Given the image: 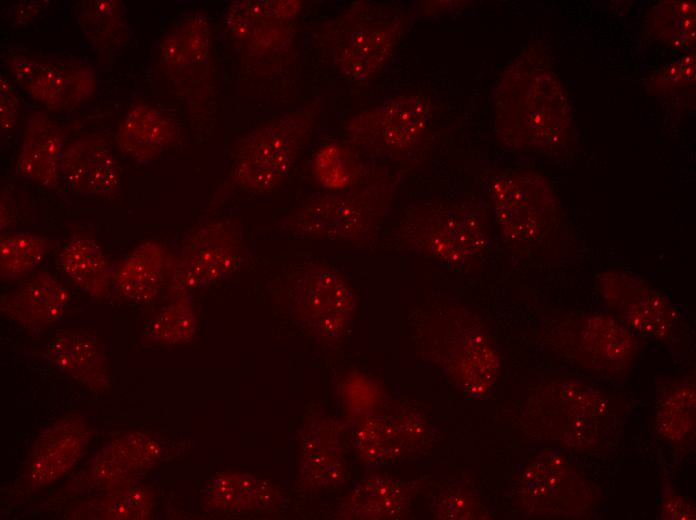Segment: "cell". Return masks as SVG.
<instances>
[{
	"instance_id": "6da1fadb",
	"label": "cell",
	"mask_w": 696,
	"mask_h": 520,
	"mask_svg": "<svg viewBox=\"0 0 696 520\" xmlns=\"http://www.w3.org/2000/svg\"><path fill=\"white\" fill-rule=\"evenodd\" d=\"M493 110L496 138L507 149L560 156L574 148L570 98L541 41L524 46L499 74Z\"/></svg>"
},
{
	"instance_id": "7a4b0ae2",
	"label": "cell",
	"mask_w": 696,
	"mask_h": 520,
	"mask_svg": "<svg viewBox=\"0 0 696 520\" xmlns=\"http://www.w3.org/2000/svg\"><path fill=\"white\" fill-rule=\"evenodd\" d=\"M630 404L619 393L575 376L534 386L518 424L530 441L577 455H605L618 444Z\"/></svg>"
},
{
	"instance_id": "3957f363",
	"label": "cell",
	"mask_w": 696,
	"mask_h": 520,
	"mask_svg": "<svg viewBox=\"0 0 696 520\" xmlns=\"http://www.w3.org/2000/svg\"><path fill=\"white\" fill-rule=\"evenodd\" d=\"M407 26L408 14L397 5L356 1L322 23L314 38L337 72L361 84L388 65Z\"/></svg>"
},
{
	"instance_id": "277c9868",
	"label": "cell",
	"mask_w": 696,
	"mask_h": 520,
	"mask_svg": "<svg viewBox=\"0 0 696 520\" xmlns=\"http://www.w3.org/2000/svg\"><path fill=\"white\" fill-rule=\"evenodd\" d=\"M540 342L557 361L590 376L624 380L642 350L639 336L615 315L569 311L548 320Z\"/></svg>"
},
{
	"instance_id": "5b68a950",
	"label": "cell",
	"mask_w": 696,
	"mask_h": 520,
	"mask_svg": "<svg viewBox=\"0 0 696 520\" xmlns=\"http://www.w3.org/2000/svg\"><path fill=\"white\" fill-rule=\"evenodd\" d=\"M489 196L496 224L513 248L556 244L564 227L558 194L543 174L526 168L504 170L491 179Z\"/></svg>"
},
{
	"instance_id": "8992f818",
	"label": "cell",
	"mask_w": 696,
	"mask_h": 520,
	"mask_svg": "<svg viewBox=\"0 0 696 520\" xmlns=\"http://www.w3.org/2000/svg\"><path fill=\"white\" fill-rule=\"evenodd\" d=\"M399 236L419 255L452 266L465 265L487 247V213L473 200L420 204L400 221Z\"/></svg>"
},
{
	"instance_id": "52a82bcc",
	"label": "cell",
	"mask_w": 696,
	"mask_h": 520,
	"mask_svg": "<svg viewBox=\"0 0 696 520\" xmlns=\"http://www.w3.org/2000/svg\"><path fill=\"white\" fill-rule=\"evenodd\" d=\"M518 509L537 519L595 518L602 489L555 448H546L522 470L514 487Z\"/></svg>"
},
{
	"instance_id": "ba28073f",
	"label": "cell",
	"mask_w": 696,
	"mask_h": 520,
	"mask_svg": "<svg viewBox=\"0 0 696 520\" xmlns=\"http://www.w3.org/2000/svg\"><path fill=\"white\" fill-rule=\"evenodd\" d=\"M393 188L392 182L381 180L359 188L313 195L285 215L279 226L307 238L360 242L378 227Z\"/></svg>"
},
{
	"instance_id": "9c48e42d",
	"label": "cell",
	"mask_w": 696,
	"mask_h": 520,
	"mask_svg": "<svg viewBox=\"0 0 696 520\" xmlns=\"http://www.w3.org/2000/svg\"><path fill=\"white\" fill-rule=\"evenodd\" d=\"M318 108V102H312L270 120L245 136L224 189L266 192L278 186L288 175Z\"/></svg>"
},
{
	"instance_id": "30bf717a",
	"label": "cell",
	"mask_w": 696,
	"mask_h": 520,
	"mask_svg": "<svg viewBox=\"0 0 696 520\" xmlns=\"http://www.w3.org/2000/svg\"><path fill=\"white\" fill-rule=\"evenodd\" d=\"M432 111L426 95L394 96L353 116L346 126L348 142L370 155L401 159L424 141Z\"/></svg>"
},
{
	"instance_id": "8fae6325",
	"label": "cell",
	"mask_w": 696,
	"mask_h": 520,
	"mask_svg": "<svg viewBox=\"0 0 696 520\" xmlns=\"http://www.w3.org/2000/svg\"><path fill=\"white\" fill-rule=\"evenodd\" d=\"M245 247L240 228L230 219L198 225L167 259L173 290L185 291L212 285L242 264Z\"/></svg>"
},
{
	"instance_id": "7c38bea8",
	"label": "cell",
	"mask_w": 696,
	"mask_h": 520,
	"mask_svg": "<svg viewBox=\"0 0 696 520\" xmlns=\"http://www.w3.org/2000/svg\"><path fill=\"white\" fill-rule=\"evenodd\" d=\"M594 289L613 314L638 336L669 339L679 314L669 298L638 274L608 268L594 276Z\"/></svg>"
},
{
	"instance_id": "4fadbf2b",
	"label": "cell",
	"mask_w": 696,
	"mask_h": 520,
	"mask_svg": "<svg viewBox=\"0 0 696 520\" xmlns=\"http://www.w3.org/2000/svg\"><path fill=\"white\" fill-rule=\"evenodd\" d=\"M295 276L291 293L300 321L321 340H340L357 307L350 284L338 271L320 264L309 265Z\"/></svg>"
},
{
	"instance_id": "5bb4252c",
	"label": "cell",
	"mask_w": 696,
	"mask_h": 520,
	"mask_svg": "<svg viewBox=\"0 0 696 520\" xmlns=\"http://www.w3.org/2000/svg\"><path fill=\"white\" fill-rule=\"evenodd\" d=\"M210 51V23L200 12L182 19L160 43L161 70L191 104L207 100L211 80Z\"/></svg>"
},
{
	"instance_id": "9a60e30c",
	"label": "cell",
	"mask_w": 696,
	"mask_h": 520,
	"mask_svg": "<svg viewBox=\"0 0 696 520\" xmlns=\"http://www.w3.org/2000/svg\"><path fill=\"white\" fill-rule=\"evenodd\" d=\"M7 67L22 90L52 111L73 109L96 89L94 71L79 62L15 54Z\"/></svg>"
},
{
	"instance_id": "2e32d148",
	"label": "cell",
	"mask_w": 696,
	"mask_h": 520,
	"mask_svg": "<svg viewBox=\"0 0 696 520\" xmlns=\"http://www.w3.org/2000/svg\"><path fill=\"white\" fill-rule=\"evenodd\" d=\"M163 443L146 431L133 430L108 443L69 482V491L110 492L131 485L138 475L153 468L164 455Z\"/></svg>"
},
{
	"instance_id": "e0dca14e",
	"label": "cell",
	"mask_w": 696,
	"mask_h": 520,
	"mask_svg": "<svg viewBox=\"0 0 696 520\" xmlns=\"http://www.w3.org/2000/svg\"><path fill=\"white\" fill-rule=\"evenodd\" d=\"M444 365L459 386L474 396L490 391L500 371V357L484 324L460 311L444 335Z\"/></svg>"
},
{
	"instance_id": "ac0fdd59",
	"label": "cell",
	"mask_w": 696,
	"mask_h": 520,
	"mask_svg": "<svg viewBox=\"0 0 696 520\" xmlns=\"http://www.w3.org/2000/svg\"><path fill=\"white\" fill-rule=\"evenodd\" d=\"M92 438L86 419L70 414L47 426L34 442L20 476L28 493L55 482L81 459Z\"/></svg>"
},
{
	"instance_id": "d6986e66",
	"label": "cell",
	"mask_w": 696,
	"mask_h": 520,
	"mask_svg": "<svg viewBox=\"0 0 696 520\" xmlns=\"http://www.w3.org/2000/svg\"><path fill=\"white\" fill-rule=\"evenodd\" d=\"M61 177L76 194L109 197L119 188L121 170L109 138L84 135L63 150Z\"/></svg>"
},
{
	"instance_id": "ffe728a7",
	"label": "cell",
	"mask_w": 696,
	"mask_h": 520,
	"mask_svg": "<svg viewBox=\"0 0 696 520\" xmlns=\"http://www.w3.org/2000/svg\"><path fill=\"white\" fill-rule=\"evenodd\" d=\"M299 479L308 490L335 488L346 478L340 427L328 416L317 414L299 435Z\"/></svg>"
},
{
	"instance_id": "44dd1931",
	"label": "cell",
	"mask_w": 696,
	"mask_h": 520,
	"mask_svg": "<svg viewBox=\"0 0 696 520\" xmlns=\"http://www.w3.org/2000/svg\"><path fill=\"white\" fill-rule=\"evenodd\" d=\"M53 366L93 392L111 388L108 355L105 345L95 335L79 329L57 333L48 346Z\"/></svg>"
},
{
	"instance_id": "7402d4cb",
	"label": "cell",
	"mask_w": 696,
	"mask_h": 520,
	"mask_svg": "<svg viewBox=\"0 0 696 520\" xmlns=\"http://www.w3.org/2000/svg\"><path fill=\"white\" fill-rule=\"evenodd\" d=\"M425 434L426 424L412 413H370L360 418L354 433V443L364 462L379 465L416 447Z\"/></svg>"
},
{
	"instance_id": "603a6c76",
	"label": "cell",
	"mask_w": 696,
	"mask_h": 520,
	"mask_svg": "<svg viewBox=\"0 0 696 520\" xmlns=\"http://www.w3.org/2000/svg\"><path fill=\"white\" fill-rule=\"evenodd\" d=\"M68 290L47 271H38L1 300V311L22 327L36 332L64 314Z\"/></svg>"
},
{
	"instance_id": "cb8c5ba5",
	"label": "cell",
	"mask_w": 696,
	"mask_h": 520,
	"mask_svg": "<svg viewBox=\"0 0 696 520\" xmlns=\"http://www.w3.org/2000/svg\"><path fill=\"white\" fill-rule=\"evenodd\" d=\"M65 132L45 113L32 114L24 127L17 172L39 185L53 188L61 177Z\"/></svg>"
},
{
	"instance_id": "d4e9b609",
	"label": "cell",
	"mask_w": 696,
	"mask_h": 520,
	"mask_svg": "<svg viewBox=\"0 0 696 520\" xmlns=\"http://www.w3.org/2000/svg\"><path fill=\"white\" fill-rule=\"evenodd\" d=\"M174 121L158 108L147 104L133 105L115 134L119 150L139 161L155 159L177 138Z\"/></svg>"
},
{
	"instance_id": "484cf974",
	"label": "cell",
	"mask_w": 696,
	"mask_h": 520,
	"mask_svg": "<svg viewBox=\"0 0 696 520\" xmlns=\"http://www.w3.org/2000/svg\"><path fill=\"white\" fill-rule=\"evenodd\" d=\"M654 428L673 446L683 447L695 436V373L668 378L659 389Z\"/></svg>"
},
{
	"instance_id": "4316f807",
	"label": "cell",
	"mask_w": 696,
	"mask_h": 520,
	"mask_svg": "<svg viewBox=\"0 0 696 520\" xmlns=\"http://www.w3.org/2000/svg\"><path fill=\"white\" fill-rule=\"evenodd\" d=\"M204 500L214 511L242 513L273 508L279 494L266 480L247 473L224 472L209 479Z\"/></svg>"
},
{
	"instance_id": "83f0119b",
	"label": "cell",
	"mask_w": 696,
	"mask_h": 520,
	"mask_svg": "<svg viewBox=\"0 0 696 520\" xmlns=\"http://www.w3.org/2000/svg\"><path fill=\"white\" fill-rule=\"evenodd\" d=\"M408 505V490L400 481L387 475H375L351 491L338 515L343 519H393L401 516Z\"/></svg>"
},
{
	"instance_id": "f1b7e54d",
	"label": "cell",
	"mask_w": 696,
	"mask_h": 520,
	"mask_svg": "<svg viewBox=\"0 0 696 520\" xmlns=\"http://www.w3.org/2000/svg\"><path fill=\"white\" fill-rule=\"evenodd\" d=\"M59 259L64 273L78 288L94 298L107 295L115 270L92 237L84 233L74 234Z\"/></svg>"
},
{
	"instance_id": "f546056e",
	"label": "cell",
	"mask_w": 696,
	"mask_h": 520,
	"mask_svg": "<svg viewBox=\"0 0 696 520\" xmlns=\"http://www.w3.org/2000/svg\"><path fill=\"white\" fill-rule=\"evenodd\" d=\"M165 250L158 241L135 247L115 270L113 283L125 298L146 303L158 294L164 280Z\"/></svg>"
},
{
	"instance_id": "4dcf8cb0",
	"label": "cell",
	"mask_w": 696,
	"mask_h": 520,
	"mask_svg": "<svg viewBox=\"0 0 696 520\" xmlns=\"http://www.w3.org/2000/svg\"><path fill=\"white\" fill-rule=\"evenodd\" d=\"M643 36L665 48L695 50V1L664 0L655 4L644 17Z\"/></svg>"
},
{
	"instance_id": "1f68e13d",
	"label": "cell",
	"mask_w": 696,
	"mask_h": 520,
	"mask_svg": "<svg viewBox=\"0 0 696 520\" xmlns=\"http://www.w3.org/2000/svg\"><path fill=\"white\" fill-rule=\"evenodd\" d=\"M78 18L84 35L97 48H116L126 42L128 31L120 1H83Z\"/></svg>"
},
{
	"instance_id": "d6a6232c",
	"label": "cell",
	"mask_w": 696,
	"mask_h": 520,
	"mask_svg": "<svg viewBox=\"0 0 696 520\" xmlns=\"http://www.w3.org/2000/svg\"><path fill=\"white\" fill-rule=\"evenodd\" d=\"M153 493L146 487L129 485L106 492L77 508V516L106 520H140L151 516Z\"/></svg>"
},
{
	"instance_id": "836d02e7",
	"label": "cell",
	"mask_w": 696,
	"mask_h": 520,
	"mask_svg": "<svg viewBox=\"0 0 696 520\" xmlns=\"http://www.w3.org/2000/svg\"><path fill=\"white\" fill-rule=\"evenodd\" d=\"M52 247L45 237L31 233H13L0 239L1 280L13 281L30 274Z\"/></svg>"
},
{
	"instance_id": "e575fe53",
	"label": "cell",
	"mask_w": 696,
	"mask_h": 520,
	"mask_svg": "<svg viewBox=\"0 0 696 520\" xmlns=\"http://www.w3.org/2000/svg\"><path fill=\"white\" fill-rule=\"evenodd\" d=\"M312 171L317 181L331 191L345 190L358 183L363 165L350 147L331 143L314 155Z\"/></svg>"
},
{
	"instance_id": "d590c367",
	"label": "cell",
	"mask_w": 696,
	"mask_h": 520,
	"mask_svg": "<svg viewBox=\"0 0 696 520\" xmlns=\"http://www.w3.org/2000/svg\"><path fill=\"white\" fill-rule=\"evenodd\" d=\"M302 8L298 0H241L229 6L226 24L230 35L239 43L258 22L274 17L294 22Z\"/></svg>"
},
{
	"instance_id": "8d00e7d4",
	"label": "cell",
	"mask_w": 696,
	"mask_h": 520,
	"mask_svg": "<svg viewBox=\"0 0 696 520\" xmlns=\"http://www.w3.org/2000/svg\"><path fill=\"white\" fill-rule=\"evenodd\" d=\"M197 326L193 303L182 297L158 310L143 328V336L153 342L178 344L190 339Z\"/></svg>"
},
{
	"instance_id": "74e56055",
	"label": "cell",
	"mask_w": 696,
	"mask_h": 520,
	"mask_svg": "<svg viewBox=\"0 0 696 520\" xmlns=\"http://www.w3.org/2000/svg\"><path fill=\"white\" fill-rule=\"evenodd\" d=\"M293 39L292 21L269 17L254 25L237 44L246 59L259 62L278 59L285 55Z\"/></svg>"
},
{
	"instance_id": "f35d334b",
	"label": "cell",
	"mask_w": 696,
	"mask_h": 520,
	"mask_svg": "<svg viewBox=\"0 0 696 520\" xmlns=\"http://www.w3.org/2000/svg\"><path fill=\"white\" fill-rule=\"evenodd\" d=\"M695 51L673 60L652 74L646 81L647 91L656 97L680 98L695 96Z\"/></svg>"
},
{
	"instance_id": "ab89813d",
	"label": "cell",
	"mask_w": 696,
	"mask_h": 520,
	"mask_svg": "<svg viewBox=\"0 0 696 520\" xmlns=\"http://www.w3.org/2000/svg\"><path fill=\"white\" fill-rule=\"evenodd\" d=\"M342 396L348 411L360 418L372 413L379 398L377 385L359 372H353L345 378Z\"/></svg>"
},
{
	"instance_id": "60d3db41",
	"label": "cell",
	"mask_w": 696,
	"mask_h": 520,
	"mask_svg": "<svg viewBox=\"0 0 696 520\" xmlns=\"http://www.w3.org/2000/svg\"><path fill=\"white\" fill-rule=\"evenodd\" d=\"M470 492L454 490L442 496L435 507L436 515L442 519L487 518Z\"/></svg>"
},
{
	"instance_id": "b9f144b4",
	"label": "cell",
	"mask_w": 696,
	"mask_h": 520,
	"mask_svg": "<svg viewBox=\"0 0 696 520\" xmlns=\"http://www.w3.org/2000/svg\"><path fill=\"white\" fill-rule=\"evenodd\" d=\"M659 518L662 520L696 519L695 505L686 497L678 494L668 480L663 481Z\"/></svg>"
},
{
	"instance_id": "7bdbcfd3",
	"label": "cell",
	"mask_w": 696,
	"mask_h": 520,
	"mask_svg": "<svg viewBox=\"0 0 696 520\" xmlns=\"http://www.w3.org/2000/svg\"><path fill=\"white\" fill-rule=\"evenodd\" d=\"M20 112V98L12 83L2 74L0 76V126L2 131H10L16 125Z\"/></svg>"
}]
</instances>
